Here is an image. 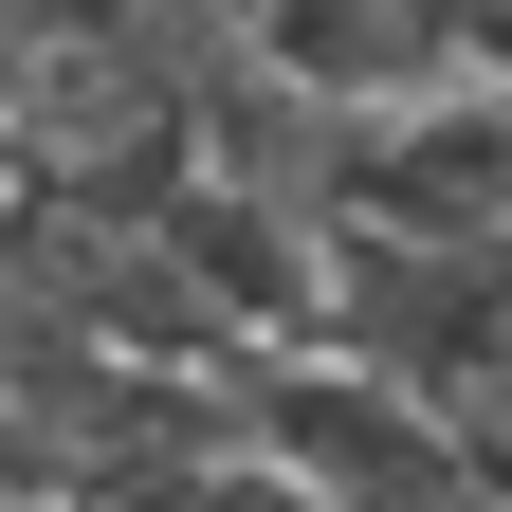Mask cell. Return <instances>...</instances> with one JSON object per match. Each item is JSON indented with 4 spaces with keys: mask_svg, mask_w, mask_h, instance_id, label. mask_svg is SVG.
<instances>
[{
    "mask_svg": "<svg viewBox=\"0 0 512 512\" xmlns=\"http://www.w3.org/2000/svg\"><path fill=\"white\" fill-rule=\"evenodd\" d=\"M238 439H256L311 512H476V494H458V439H439L421 403H384L366 366H330V348L238 366Z\"/></svg>",
    "mask_w": 512,
    "mask_h": 512,
    "instance_id": "obj_1",
    "label": "cell"
},
{
    "mask_svg": "<svg viewBox=\"0 0 512 512\" xmlns=\"http://www.w3.org/2000/svg\"><path fill=\"white\" fill-rule=\"evenodd\" d=\"M330 238H421V256H512V92H439L348 128Z\"/></svg>",
    "mask_w": 512,
    "mask_h": 512,
    "instance_id": "obj_2",
    "label": "cell"
},
{
    "mask_svg": "<svg viewBox=\"0 0 512 512\" xmlns=\"http://www.w3.org/2000/svg\"><path fill=\"white\" fill-rule=\"evenodd\" d=\"M476 19H494V0H238V55L275 92H311V110L384 128V110L476 92Z\"/></svg>",
    "mask_w": 512,
    "mask_h": 512,
    "instance_id": "obj_3",
    "label": "cell"
}]
</instances>
